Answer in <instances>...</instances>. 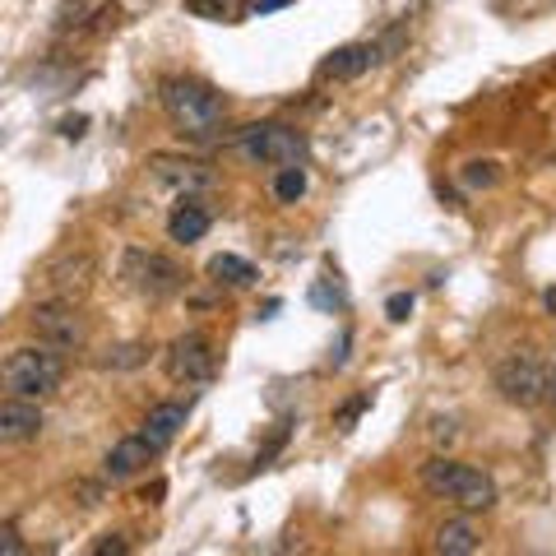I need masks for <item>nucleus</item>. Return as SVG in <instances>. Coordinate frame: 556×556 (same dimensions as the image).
Returning <instances> with one entry per match:
<instances>
[{"instance_id":"nucleus-8","label":"nucleus","mask_w":556,"mask_h":556,"mask_svg":"<svg viewBox=\"0 0 556 556\" xmlns=\"http://www.w3.org/2000/svg\"><path fill=\"white\" fill-rule=\"evenodd\" d=\"M167 376L181 380V386H204V380H214V343H208L200 329L172 339V348H167Z\"/></svg>"},{"instance_id":"nucleus-20","label":"nucleus","mask_w":556,"mask_h":556,"mask_svg":"<svg viewBox=\"0 0 556 556\" xmlns=\"http://www.w3.org/2000/svg\"><path fill=\"white\" fill-rule=\"evenodd\" d=\"M144 353H149L144 343H121V348H112V357H102V367L108 371H130V367L144 362Z\"/></svg>"},{"instance_id":"nucleus-5","label":"nucleus","mask_w":556,"mask_h":556,"mask_svg":"<svg viewBox=\"0 0 556 556\" xmlns=\"http://www.w3.org/2000/svg\"><path fill=\"white\" fill-rule=\"evenodd\" d=\"M492 386H496V394L506 399V404L533 408L538 399H547V367L533 353H510V357L496 362Z\"/></svg>"},{"instance_id":"nucleus-11","label":"nucleus","mask_w":556,"mask_h":556,"mask_svg":"<svg viewBox=\"0 0 556 556\" xmlns=\"http://www.w3.org/2000/svg\"><path fill=\"white\" fill-rule=\"evenodd\" d=\"M153 459H159V450H153L144 437H126V441H116L108 450V459H102V473H108L112 482H126L135 473H144Z\"/></svg>"},{"instance_id":"nucleus-27","label":"nucleus","mask_w":556,"mask_h":556,"mask_svg":"<svg viewBox=\"0 0 556 556\" xmlns=\"http://www.w3.org/2000/svg\"><path fill=\"white\" fill-rule=\"evenodd\" d=\"M0 552H20V538H14V533H0Z\"/></svg>"},{"instance_id":"nucleus-10","label":"nucleus","mask_w":556,"mask_h":556,"mask_svg":"<svg viewBox=\"0 0 556 556\" xmlns=\"http://www.w3.org/2000/svg\"><path fill=\"white\" fill-rule=\"evenodd\" d=\"M42 431V408L38 399H0V445H28Z\"/></svg>"},{"instance_id":"nucleus-14","label":"nucleus","mask_w":556,"mask_h":556,"mask_svg":"<svg viewBox=\"0 0 556 556\" xmlns=\"http://www.w3.org/2000/svg\"><path fill=\"white\" fill-rule=\"evenodd\" d=\"M208 208L204 204H195V200H181L177 204V214L167 218V232H172V241H181V247H190V241H200L204 232H208Z\"/></svg>"},{"instance_id":"nucleus-29","label":"nucleus","mask_w":556,"mask_h":556,"mask_svg":"<svg viewBox=\"0 0 556 556\" xmlns=\"http://www.w3.org/2000/svg\"><path fill=\"white\" fill-rule=\"evenodd\" d=\"M547 399H552V404H556V367L547 371Z\"/></svg>"},{"instance_id":"nucleus-19","label":"nucleus","mask_w":556,"mask_h":556,"mask_svg":"<svg viewBox=\"0 0 556 556\" xmlns=\"http://www.w3.org/2000/svg\"><path fill=\"white\" fill-rule=\"evenodd\" d=\"M274 195H278V204H298L306 195V172H302V163H292V167L278 172V177H274Z\"/></svg>"},{"instance_id":"nucleus-4","label":"nucleus","mask_w":556,"mask_h":556,"mask_svg":"<svg viewBox=\"0 0 556 556\" xmlns=\"http://www.w3.org/2000/svg\"><path fill=\"white\" fill-rule=\"evenodd\" d=\"M237 153L255 167H292L306 159V139H302V130L265 121V126H247L237 135Z\"/></svg>"},{"instance_id":"nucleus-25","label":"nucleus","mask_w":556,"mask_h":556,"mask_svg":"<svg viewBox=\"0 0 556 556\" xmlns=\"http://www.w3.org/2000/svg\"><path fill=\"white\" fill-rule=\"evenodd\" d=\"M93 552H98V556H108V552H116V556H121V552H126V543H121V538H112V543H98Z\"/></svg>"},{"instance_id":"nucleus-24","label":"nucleus","mask_w":556,"mask_h":556,"mask_svg":"<svg viewBox=\"0 0 556 556\" xmlns=\"http://www.w3.org/2000/svg\"><path fill=\"white\" fill-rule=\"evenodd\" d=\"M283 5H288V0H255V5H251V14L260 20V14H269V10H283Z\"/></svg>"},{"instance_id":"nucleus-12","label":"nucleus","mask_w":556,"mask_h":556,"mask_svg":"<svg viewBox=\"0 0 556 556\" xmlns=\"http://www.w3.org/2000/svg\"><path fill=\"white\" fill-rule=\"evenodd\" d=\"M181 427H186V404H153V408H149V417H144V431H139V437H144V441L163 455V450L181 437Z\"/></svg>"},{"instance_id":"nucleus-3","label":"nucleus","mask_w":556,"mask_h":556,"mask_svg":"<svg viewBox=\"0 0 556 556\" xmlns=\"http://www.w3.org/2000/svg\"><path fill=\"white\" fill-rule=\"evenodd\" d=\"M422 486L431 496L455 501V506L468 510V515L496 506V482L486 478L482 468H468L459 459H431V464H422Z\"/></svg>"},{"instance_id":"nucleus-26","label":"nucleus","mask_w":556,"mask_h":556,"mask_svg":"<svg viewBox=\"0 0 556 556\" xmlns=\"http://www.w3.org/2000/svg\"><path fill=\"white\" fill-rule=\"evenodd\" d=\"M437 441H455V422H437V431H431Z\"/></svg>"},{"instance_id":"nucleus-9","label":"nucleus","mask_w":556,"mask_h":556,"mask_svg":"<svg viewBox=\"0 0 556 556\" xmlns=\"http://www.w3.org/2000/svg\"><path fill=\"white\" fill-rule=\"evenodd\" d=\"M89 283H93V260L89 255H75V251L61 255L56 265H47V274H42V288L51 292V298H61V302L84 298Z\"/></svg>"},{"instance_id":"nucleus-15","label":"nucleus","mask_w":556,"mask_h":556,"mask_svg":"<svg viewBox=\"0 0 556 556\" xmlns=\"http://www.w3.org/2000/svg\"><path fill=\"white\" fill-rule=\"evenodd\" d=\"M153 177L167 181V186H181V190H204L208 181H214V172H208L204 163H177V159H159L153 163Z\"/></svg>"},{"instance_id":"nucleus-22","label":"nucleus","mask_w":556,"mask_h":556,"mask_svg":"<svg viewBox=\"0 0 556 556\" xmlns=\"http://www.w3.org/2000/svg\"><path fill=\"white\" fill-rule=\"evenodd\" d=\"M408 311H413V292H394V298L386 302V316L390 320H408Z\"/></svg>"},{"instance_id":"nucleus-28","label":"nucleus","mask_w":556,"mask_h":556,"mask_svg":"<svg viewBox=\"0 0 556 556\" xmlns=\"http://www.w3.org/2000/svg\"><path fill=\"white\" fill-rule=\"evenodd\" d=\"M543 306H547V316H556V288L543 292Z\"/></svg>"},{"instance_id":"nucleus-21","label":"nucleus","mask_w":556,"mask_h":556,"mask_svg":"<svg viewBox=\"0 0 556 556\" xmlns=\"http://www.w3.org/2000/svg\"><path fill=\"white\" fill-rule=\"evenodd\" d=\"M496 177H501V172H496V163H468L464 167V186H496Z\"/></svg>"},{"instance_id":"nucleus-17","label":"nucleus","mask_w":556,"mask_h":556,"mask_svg":"<svg viewBox=\"0 0 556 556\" xmlns=\"http://www.w3.org/2000/svg\"><path fill=\"white\" fill-rule=\"evenodd\" d=\"M208 274H214L218 283H232V288L255 283V265L251 260H241V255H214L208 260Z\"/></svg>"},{"instance_id":"nucleus-6","label":"nucleus","mask_w":556,"mask_h":556,"mask_svg":"<svg viewBox=\"0 0 556 556\" xmlns=\"http://www.w3.org/2000/svg\"><path fill=\"white\" fill-rule=\"evenodd\" d=\"M126 283L135 292H144V298H172V292H181L186 274L177 260H167L159 251H126Z\"/></svg>"},{"instance_id":"nucleus-23","label":"nucleus","mask_w":556,"mask_h":556,"mask_svg":"<svg viewBox=\"0 0 556 556\" xmlns=\"http://www.w3.org/2000/svg\"><path fill=\"white\" fill-rule=\"evenodd\" d=\"M367 404H371V399H367V394H357V399H353V404H348V408L339 413V427H343V431H348V427H353V417H357L362 408H367Z\"/></svg>"},{"instance_id":"nucleus-18","label":"nucleus","mask_w":556,"mask_h":556,"mask_svg":"<svg viewBox=\"0 0 556 556\" xmlns=\"http://www.w3.org/2000/svg\"><path fill=\"white\" fill-rule=\"evenodd\" d=\"M186 10L208 24H232V20H241L247 5H241V0H186Z\"/></svg>"},{"instance_id":"nucleus-1","label":"nucleus","mask_w":556,"mask_h":556,"mask_svg":"<svg viewBox=\"0 0 556 556\" xmlns=\"http://www.w3.org/2000/svg\"><path fill=\"white\" fill-rule=\"evenodd\" d=\"M159 102H163V112H167L172 126H177L181 135H190V139L218 130L223 116H228V102L208 89V84L181 79V75H172V79L159 84Z\"/></svg>"},{"instance_id":"nucleus-2","label":"nucleus","mask_w":556,"mask_h":556,"mask_svg":"<svg viewBox=\"0 0 556 556\" xmlns=\"http://www.w3.org/2000/svg\"><path fill=\"white\" fill-rule=\"evenodd\" d=\"M65 380V357L51 343H33V348H14L0 362V390L14 399H47L56 394Z\"/></svg>"},{"instance_id":"nucleus-13","label":"nucleus","mask_w":556,"mask_h":556,"mask_svg":"<svg viewBox=\"0 0 556 556\" xmlns=\"http://www.w3.org/2000/svg\"><path fill=\"white\" fill-rule=\"evenodd\" d=\"M380 51L371 42H353V47H339L334 56H329L320 65V79H357V75H367V70L376 65Z\"/></svg>"},{"instance_id":"nucleus-16","label":"nucleus","mask_w":556,"mask_h":556,"mask_svg":"<svg viewBox=\"0 0 556 556\" xmlns=\"http://www.w3.org/2000/svg\"><path fill=\"white\" fill-rule=\"evenodd\" d=\"M437 552H445V556H468V552H478V529L468 525V519H450V525L437 529Z\"/></svg>"},{"instance_id":"nucleus-7","label":"nucleus","mask_w":556,"mask_h":556,"mask_svg":"<svg viewBox=\"0 0 556 556\" xmlns=\"http://www.w3.org/2000/svg\"><path fill=\"white\" fill-rule=\"evenodd\" d=\"M28 329L38 334V343H51V348H61V353H65V348H79L84 343V316H79V306L75 302H61V298L33 306Z\"/></svg>"}]
</instances>
